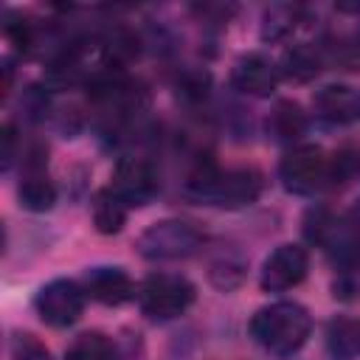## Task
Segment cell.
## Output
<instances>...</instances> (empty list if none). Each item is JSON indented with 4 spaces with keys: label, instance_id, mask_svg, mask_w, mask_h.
I'll return each mask as SVG.
<instances>
[{
    "label": "cell",
    "instance_id": "1",
    "mask_svg": "<svg viewBox=\"0 0 360 360\" xmlns=\"http://www.w3.org/2000/svg\"><path fill=\"white\" fill-rule=\"evenodd\" d=\"M312 332L309 312L295 301H276L262 307L250 318V335L253 340L270 352L273 357H290L295 354Z\"/></svg>",
    "mask_w": 360,
    "mask_h": 360
},
{
    "label": "cell",
    "instance_id": "2",
    "mask_svg": "<svg viewBox=\"0 0 360 360\" xmlns=\"http://www.w3.org/2000/svg\"><path fill=\"white\" fill-rule=\"evenodd\" d=\"M264 188V180L256 169H214V166H202L197 169V174L188 180L186 191L188 197L208 202V205H219V208H245L253 205L259 200Z\"/></svg>",
    "mask_w": 360,
    "mask_h": 360
},
{
    "label": "cell",
    "instance_id": "3",
    "mask_svg": "<svg viewBox=\"0 0 360 360\" xmlns=\"http://www.w3.org/2000/svg\"><path fill=\"white\" fill-rule=\"evenodd\" d=\"M194 284L174 273H152L135 290V301L149 321H172L183 315L194 304Z\"/></svg>",
    "mask_w": 360,
    "mask_h": 360
},
{
    "label": "cell",
    "instance_id": "4",
    "mask_svg": "<svg viewBox=\"0 0 360 360\" xmlns=\"http://www.w3.org/2000/svg\"><path fill=\"white\" fill-rule=\"evenodd\" d=\"M205 236L200 228L183 219H163L149 225L138 236V253L143 259H186L202 248Z\"/></svg>",
    "mask_w": 360,
    "mask_h": 360
},
{
    "label": "cell",
    "instance_id": "5",
    "mask_svg": "<svg viewBox=\"0 0 360 360\" xmlns=\"http://www.w3.org/2000/svg\"><path fill=\"white\" fill-rule=\"evenodd\" d=\"M278 177L290 194H315L329 180V158L321 146H295L281 158Z\"/></svg>",
    "mask_w": 360,
    "mask_h": 360
},
{
    "label": "cell",
    "instance_id": "6",
    "mask_svg": "<svg viewBox=\"0 0 360 360\" xmlns=\"http://www.w3.org/2000/svg\"><path fill=\"white\" fill-rule=\"evenodd\" d=\"M84 295H87L84 287L76 284L73 278H53L39 287V292L34 298V309L42 323H48L53 329H65L82 318Z\"/></svg>",
    "mask_w": 360,
    "mask_h": 360
},
{
    "label": "cell",
    "instance_id": "7",
    "mask_svg": "<svg viewBox=\"0 0 360 360\" xmlns=\"http://www.w3.org/2000/svg\"><path fill=\"white\" fill-rule=\"evenodd\" d=\"M309 270V256L301 245L284 242L276 250L267 253V259L262 262V273H259V284L264 292H284L292 290L295 284H301L307 278Z\"/></svg>",
    "mask_w": 360,
    "mask_h": 360
},
{
    "label": "cell",
    "instance_id": "8",
    "mask_svg": "<svg viewBox=\"0 0 360 360\" xmlns=\"http://www.w3.org/2000/svg\"><path fill=\"white\" fill-rule=\"evenodd\" d=\"M110 191L129 208V205H146L158 194V174L155 169L141 158H121L112 169Z\"/></svg>",
    "mask_w": 360,
    "mask_h": 360
},
{
    "label": "cell",
    "instance_id": "9",
    "mask_svg": "<svg viewBox=\"0 0 360 360\" xmlns=\"http://www.w3.org/2000/svg\"><path fill=\"white\" fill-rule=\"evenodd\" d=\"M312 110L329 124H357L360 121V87L352 84H323L312 96Z\"/></svg>",
    "mask_w": 360,
    "mask_h": 360
},
{
    "label": "cell",
    "instance_id": "10",
    "mask_svg": "<svg viewBox=\"0 0 360 360\" xmlns=\"http://www.w3.org/2000/svg\"><path fill=\"white\" fill-rule=\"evenodd\" d=\"M84 292L107 307H121L135 295V284L127 276L124 267L115 264H98L84 273Z\"/></svg>",
    "mask_w": 360,
    "mask_h": 360
},
{
    "label": "cell",
    "instance_id": "11",
    "mask_svg": "<svg viewBox=\"0 0 360 360\" xmlns=\"http://www.w3.org/2000/svg\"><path fill=\"white\" fill-rule=\"evenodd\" d=\"M231 82L239 93L248 96H270L278 84V68L264 53H245L233 62Z\"/></svg>",
    "mask_w": 360,
    "mask_h": 360
},
{
    "label": "cell",
    "instance_id": "12",
    "mask_svg": "<svg viewBox=\"0 0 360 360\" xmlns=\"http://www.w3.org/2000/svg\"><path fill=\"white\" fill-rule=\"evenodd\" d=\"M17 197L20 205L28 211H48L56 202V186L51 183V177L45 174L42 160H28L25 163V174L17 186Z\"/></svg>",
    "mask_w": 360,
    "mask_h": 360
},
{
    "label": "cell",
    "instance_id": "13",
    "mask_svg": "<svg viewBox=\"0 0 360 360\" xmlns=\"http://www.w3.org/2000/svg\"><path fill=\"white\" fill-rule=\"evenodd\" d=\"M326 352L332 360L360 357V318L338 315L326 323Z\"/></svg>",
    "mask_w": 360,
    "mask_h": 360
},
{
    "label": "cell",
    "instance_id": "14",
    "mask_svg": "<svg viewBox=\"0 0 360 360\" xmlns=\"http://www.w3.org/2000/svg\"><path fill=\"white\" fill-rule=\"evenodd\" d=\"M307 129V115L295 101H276V107L270 110L267 118V132L278 141V143H292L304 135Z\"/></svg>",
    "mask_w": 360,
    "mask_h": 360
},
{
    "label": "cell",
    "instance_id": "15",
    "mask_svg": "<svg viewBox=\"0 0 360 360\" xmlns=\"http://www.w3.org/2000/svg\"><path fill=\"white\" fill-rule=\"evenodd\" d=\"M321 65H323L321 53H318L312 45L301 42V45H292L290 51H284L278 73H284V76L292 79V82H309V79L321 70Z\"/></svg>",
    "mask_w": 360,
    "mask_h": 360
},
{
    "label": "cell",
    "instance_id": "16",
    "mask_svg": "<svg viewBox=\"0 0 360 360\" xmlns=\"http://www.w3.org/2000/svg\"><path fill=\"white\" fill-rule=\"evenodd\" d=\"M124 222H127V205L110 188L98 191L96 200H93V225H96V231L110 236V233H118L124 228Z\"/></svg>",
    "mask_w": 360,
    "mask_h": 360
},
{
    "label": "cell",
    "instance_id": "17",
    "mask_svg": "<svg viewBox=\"0 0 360 360\" xmlns=\"http://www.w3.org/2000/svg\"><path fill=\"white\" fill-rule=\"evenodd\" d=\"M65 360H115V349L101 332H84L70 343Z\"/></svg>",
    "mask_w": 360,
    "mask_h": 360
},
{
    "label": "cell",
    "instance_id": "18",
    "mask_svg": "<svg viewBox=\"0 0 360 360\" xmlns=\"http://www.w3.org/2000/svg\"><path fill=\"white\" fill-rule=\"evenodd\" d=\"M135 53H138V39H135V34H129V31H124V28H118L115 34H110L107 42H104V59H107V65H112V68L127 65Z\"/></svg>",
    "mask_w": 360,
    "mask_h": 360
},
{
    "label": "cell",
    "instance_id": "19",
    "mask_svg": "<svg viewBox=\"0 0 360 360\" xmlns=\"http://www.w3.org/2000/svg\"><path fill=\"white\" fill-rule=\"evenodd\" d=\"M295 17L298 8L292 6H273L264 11V22H262V37L264 39H281L284 34H290L295 28Z\"/></svg>",
    "mask_w": 360,
    "mask_h": 360
},
{
    "label": "cell",
    "instance_id": "20",
    "mask_svg": "<svg viewBox=\"0 0 360 360\" xmlns=\"http://www.w3.org/2000/svg\"><path fill=\"white\" fill-rule=\"evenodd\" d=\"M6 37L14 42V48H20L22 53H28L31 51V45H34V39H37V28H34V22L28 20V17H14V14H8L6 17Z\"/></svg>",
    "mask_w": 360,
    "mask_h": 360
},
{
    "label": "cell",
    "instance_id": "21",
    "mask_svg": "<svg viewBox=\"0 0 360 360\" xmlns=\"http://www.w3.org/2000/svg\"><path fill=\"white\" fill-rule=\"evenodd\" d=\"M357 172H360V152L340 149L335 158H329V180L332 183H346Z\"/></svg>",
    "mask_w": 360,
    "mask_h": 360
},
{
    "label": "cell",
    "instance_id": "22",
    "mask_svg": "<svg viewBox=\"0 0 360 360\" xmlns=\"http://www.w3.org/2000/svg\"><path fill=\"white\" fill-rule=\"evenodd\" d=\"M11 357L14 360H53L51 352L34 335H28V332L14 335V340H11Z\"/></svg>",
    "mask_w": 360,
    "mask_h": 360
},
{
    "label": "cell",
    "instance_id": "23",
    "mask_svg": "<svg viewBox=\"0 0 360 360\" xmlns=\"http://www.w3.org/2000/svg\"><path fill=\"white\" fill-rule=\"evenodd\" d=\"M177 87H180V93L188 96V98H202L205 90H208V73H191V76H186Z\"/></svg>",
    "mask_w": 360,
    "mask_h": 360
},
{
    "label": "cell",
    "instance_id": "24",
    "mask_svg": "<svg viewBox=\"0 0 360 360\" xmlns=\"http://www.w3.org/2000/svg\"><path fill=\"white\" fill-rule=\"evenodd\" d=\"M0 141H3V169H11L14 163V149H17V135H14V127L11 124H3V132H0Z\"/></svg>",
    "mask_w": 360,
    "mask_h": 360
}]
</instances>
